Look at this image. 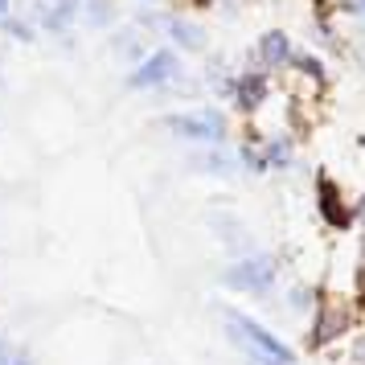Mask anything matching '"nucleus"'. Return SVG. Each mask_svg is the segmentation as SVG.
Wrapping results in <instances>:
<instances>
[{
	"label": "nucleus",
	"mask_w": 365,
	"mask_h": 365,
	"mask_svg": "<svg viewBox=\"0 0 365 365\" xmlns=\"http://www.w3.org/2000/svg\"><path fill=\"white\" fill-rule=\"evenodd\" d=\"M4 13H9V0H0V21H4Z\"/></svg>",
	"instance_id": "obj_11"
},
{
	"label": "nucleus",
	"mask_w": 365,
	"mask_h": 365,
	"mask_svg": "<svg viewBox=\"0 0 365 365\" xmlns=\"http://www.w3.org/2000/svg\"><path fill=\"white\" fill-rule=\"evenodd\" d=\"M173 70H177V58H173V53H152L148 62H144V66H140V70L132 74V83H135V86L165 83V78L173 74Z\"/></svg>",
	"instance_id": "obj_4"
},
{
	"label": "nucleus",
	"mask_w": 365,
	"mask_h": 365,
	"mask_svg": "<svg viewBox=\"0 0 365 365\" xmlns=\"http://www.w3.org/2000/svg\"><path fill=\"white\" fill-rule=\"evenodd\" d=\"M271 279H275V263L271 259H247V263H238L226 275V283L242 287V292H263V287H271Z\"/></svg>",
	"instance_id": "obj_2"
},
{
	"label": "nucleus",
	"mask_w": 365,
	"mask_h": 365,
	"mask_svg": "<svg viewBox=\"0 0 365 365\" xmlns=\"http://www.w3.org/2000/svg\"><path fill=\"white\" fill-rule=\"evenodd\" d=\"M263 58L271 62V66L287 62V37H283V34H267L263 37Z\"/></svg>",
	"instance_id": "obj_7"
},
{
	"label": "nucleus",
	"mask_w": 365,
	"mask_h": 365,
	"mask_svg": "<svg viewBox=\"0 0 365 365\" xmlns=\"http://www.w3.org/2000/svg\"><path fill=\"white\" fill-rule=\"evenodd\" d=\"M0 365H25V361H21L13 349H0Z\"/></svg>",
	"instance_id": "obj_10"
},
{
	"label": "nucleus",
	"mask_w": 365,
	"mask_h": 365,
	"mask_svg": "<svg viewBox=\"0 0 365 365\" xmlns=\"http://www.w3.org/2000/svg\"><path fill=\"white\" fill-rule=\"evenodd\" d=\"M341 329H345V312H332L329 308V312L320 316V332H316V341H329L332 332H341Z\"/></svg>",
	"instance_id": "obj_8"
},
{
	"label": "nucleus",
	"mask_w": 365,
	"mask_h": 365,
	"mask_svg": "<svg viewBox=\"0 0 365 365\" xmlns=\"http://www.w3.org/2000/svg\"><path fill=\"white\" fill-rule=\"evenodd\" d=\"M361 4H365V0H361Z\"/></svg>",
	"instance_id": "obj_13"
},
{
	"label": "nucleus",
	"mask_w": 365,
	"mask_h": 365,
	"mask_svg": "<svg viewBox=\"0 0 365 365\" xmlns=\"http://www.w3.org/2000/svg\"><path fill=\"white\" fill-rule=\"evenodd\" d=\"M263 95H267V83L259 74H247V78H238V86H234V99L242 103V107H259Z\"/></svg>",
	"instance_id": "obj_5"
},
{
	"label": "nucleus",
	"mask_w": 365,
	"mask_h": 365,
	"mask_svg": "<svg viewBox=\"0 0 365 365\" xmlns=\"http://www.w3.org/2000/svg\"><path fill=\"white\" fill-rule=\"evenodd\" d=\"M173 132H185V135H201V140H217L226 132V123L217 111H193V115H173L168 119Z\"/></svg>",
	"instance_id": "obj_3"
},
{
	"label": "nucleus",
	"mask_w": 365,
	"mask_h": 365,
	"mask_svg": "<svg viewBox=\"0 0 365 365\" xmlns=\"http://www.w3.org/2000/svg\"><path fill=\"white\" fill-rule=\"evenodd\" d=\"M320 210L329 217V226H345V210H341V197H336V189L329 181L320 185Z\"/></svg>",
	"instance_id": "obj_6"
},
{
	"label": "nucleus",
	"mask_w": 365,
	"mask_h": 365,
	"mask_svg": "<svg viewBox=\"0 0 365 365\" xmlns=\"http://www.w3.org/2000/svg\"><path fill=\"white\" fill-rule=\"evenodd\" d=\"M283 156H287V144H271V148H267V160H271V165H287Z\"/></svg>",
	"instance_id": "obj_9"
},
{
	"label": "nucleus",
	"mask_w": 365,
	"mask_h": 365,
	"mask_svg": "<svg viewBox=\"0 0 365 365\" xmlns=\"http://www.w3.org/2000/svg\"><path fill=\"white\" fill-rule=\"evenodd\" d=\"M230 324H234V332L242 336L250 345V353L259 357V361H271V365H292V349L283 345V341H275L271 332H263L255 320H247V316H230Z\"/></svg>",
	"instance_id": "obj_1"
},
{
	"label": "nucleus",
	"mask_w": 365,
	"mask_h": 365,
	"mask_svg": "<svg viewBox=\"0 0 365 365\" xmlns=\"http://www.w3.org/2000/svg\"><path fill=\"white\" fill-rule=\"evenodd\" d=\"M255 365H271V361H259V357H255Z\"/></svg>",
	"instance_id": "obj_12"
}]
</instances>
